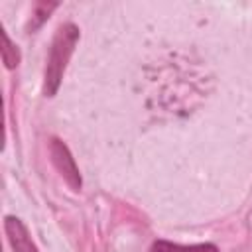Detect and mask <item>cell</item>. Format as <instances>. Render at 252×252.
<instances>
[{
    "label": "cell",
    "mask_w": 252,
    "mask_h": 252,
    "mask_svg": "<svg viewBox=\"0 0 252 252\" xmlns=\"http://www.w3.org/2000/svg\"><path fill=\"white\" fill-rule=\"evenodd\" d=\"M4 232L8 236V242L14 252H39L33 240L30 238V232L26 224L16 219V217H6L4 219Z\"/></svg>",
    "instance_id": "3957f363"
},
{
    "label": "cell",
    "mask_w": 252,
    "mask_h": 252,
    "mask_svg": "<svg viewBox=\"0 0 252 252\" xmlns=\"http://www.w3.org/2000/svg\"><path fill=\"white\" fill-rule=\"evenodd\" d=\"M81 32L75 24L67 22L61 24L51 39L49 53H47V63H45V73H43V94L53 96L63 81V73L67 69V63L79 43Z\"/></svg>",
    "instance_id": "6da1fadb"
},
{
    "label": "cell",
    "mask_w": 252,
    "mask_h": 252,
    "mask_svg": "<svg viewBox=\"0 0 252 252\" xmlns=\"http://www.w3.org/2000/svg\"><path fill=\"white\" fill-rule=\"evenodd\" d=\"M57 2H37L33 12H32V20L28 24V32H35L37 28H41V24L49 18V14L57 8Z\"/></svg>",
    "instance_id": "5b68a950"
},
{
    "label": "cell",
    "mask_w": 252,
    "mask_h": 252,
    "mask_svg": "<svg viewBox=\"0 0 252 252\" xmlns=\"http://www.w3.org/2000/svg\"><path fill=\"white\" fill-rule=\"evenodd\" d=\"M49 156H51V161H53L55 169H57L59 175L65 179V183H67L73 191H79L81 185H83L79 167H77L75 158L71 156L69 148H67L59 138H53V140L49 142Z\"/></svg>",
    "instance_id": "7a4b0ae2"
},
{
    "label": "cell",
    "mask_w": 252,
    "mask_h": 252,
    "mask_svg": "<svg viewBox=\"0 0 252 252\" xmlns=\"http://www.w3.org/2000/svg\"><path fill=\"white\" fill-rule=\"evenodd\" d=\"M150 252H219L215 244L203 242V244H177L169 240H156L150 248Z\"/></svg>",
    "instance_id": "277c9868"
},
{
    "label": "cell",
    "mask_w": 252,
    "mask_h": 252,
    "mask_svg": "<svg viewBox=\"0 0 252 252\" xmlns=\"http://www.w3.org/2000/svg\"><path fill=\"white\" fill-rule=\"evenodd\" d=\"M2 61L8 69L18 67V63H20V49L10 39V35L6 32H2Z\"/></svg>",
    "instance_id": "8992f818"
}]
</instances>
